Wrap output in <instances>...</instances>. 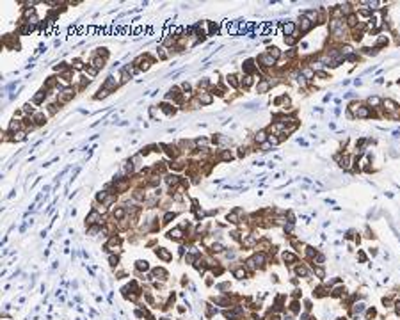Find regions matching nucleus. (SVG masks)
Listing matches in <instances>:
<instances>
[{
	"label": "nucleus",
	"instance_id": "1",
	"mask_svg": "<svg viewBox=\"0 0 400 320\" xmlns=\"http://www.w3.org/2000/svg\"><path fill=\"white\" fill-rule=\"evenodd\" d=\"M258 62H260V66H263V68H270V66L276 64V59L270 57V55L265 52V53H260V55H258Z\"/></svg>",
	"mask_w": 400,
	"mask_h": 320
},
{
	"label": "nucleus",
	"instance_id": "2",
	"mask_svg": "<svg viewBox=\"0 0 400 320\" xmlns=\"http://www.w3.org/2000/svg\"><path fill=\"white\" fill-rule=\"evenodd\" d=\"M382 107H384V110H386V116H390V114L397 112L400 107L397 105V102H393L390 98H386V100H382Z\"/></svg>",
	"mask_w": 400,
	"mask_h": 320
},
{
	"label": "nucleus",
	"instance_id": "3",
	"mask_svg": "<svg viewBox=\"0 0 400 320\" xmlns=\"http://www.w3.org/2000/svg\"><path fill=\"white\" fill-rule=\"evenodd\" d=\"M197 102L201 105H210L214 102V96L212 93H206V91H197Z\"/></svg>",
	"mask_w": 400,
	"mask_h": 320
},
{
	"label": "nucleus",
	"instance_id": "4",
	"mask_svg": "<svg viewBox=\"0 0 400 320\" xmlns=\"http://www.w3.org/2000/svg\"><path fill=\"white\" fill-rule=\"evenodd\" d=\"M372 116V110H370V107L366 105H359L358 112H356V117H361V119H365V117H370Z\"/></svg>",
	"mask_w": 400,
	"mask_h": 320
},
{
	"label": "nucleus",
	"instance_id": "5",
	"mask_svg": "<svg viewBox=\"0 0 400 320\" xmlns=\"http://www.w3.org/2000/svg\"><path fill=\"white\" fill-rule=\"evenodd\" d=\"M299 27H301V32H302V34H306V32H309L311 29H313V21H309L308 18L302 16V20H301V23H299Z\"/></svg>",
	"mask_w": 400,
	"mask_h": 320
},
{
	"label": "nucleus",
	"instance_id": "6",
	"mask_svg": "<svg viewBox=\"0 0 400 320\" xmlns=\"http://www.w3.org/2000/svg\"><path fill=\"white\" fill-rule=\"evenodd\" d=\"M270 85H272V82H270V80H265V78H261V80H258L256 91H258V93H267Z\"/></svg>",
	"mask_w": 400,
	"mask_h": 320
},
{
	"label": "nucleus",
	"instance_id": "7",
	"mask_svg": "<svg viewBox=\"0 0 400 320\" xmlns=\"http://www.w3.org/2000/svg\"><path fill=\"white\" fill-rule=\"evenodd\" d=\"M283 32H285V38H288V36H295V23L286 21V23L283 25Z\"/></svg>",
	"mask_w": 400,
	"mask_h": 320
},
{
	"label": "nucleus",
	"instance_id": "8",
	"mask_svg": "<svg viewBox=\"0 0 400 320\" xmlns=\"http://www.w3.org/2000/svg\"><path fill=\"white\" fill-rule=\"evenodd\" d=\"M117 84L119 82H117L114 77H109V78L105 80V84H103V89H105V91H114V89L117 87Z\"/></svg>",
	"mask_w": 400,
	"mask_h": 320
},
{
	"label": "nucleus",
	"instance_id": "9",
	"mask_svg": "<svg viewBox=\"0 0 400 320\" xmlns=\"http://www.w3.org/2000/svg\"><path fill=\"white\" fill-rule=\"evenodd\" d=\"M240 215H242V210L238 208V210H235V212H231V214H228V221L229 222H233V224H236V222H240Z\"/></svg>",
	"mask_w": 400,
	"mask_h": 320
},
{
	"label": "nucleus",
	"instance_id": "10",
	"mask_svg": "<svg viewBox=\"0 0 400 320\" xmlns=\"http://www.w3.org/2000/svg\"><path fill=\"white\" fill-rule=\"evenodd\" d=\"M103 57H100V55H92V59H91V64L92 68H96V70H100V68H103Z\"/></svg>",
	"mask_w": 400,
	"mask_h": 320
},
{
	"label": "nucleus",
	"instance_id": "11",
	"mask_svg": "<svg viewBox=\"0 0 400 320\" xmlns=\"http://www.w3.org/2000/svg\"><path fill=\"white\" fill-rule=\"evenodd\" d=\"M253 260H254L256 267H263V265H265V261H267V256H265V253H258V254H254V256H253Z\"/></svg>",
	"mask_w": 400,
	"mask_h": 320
},
{
	"label": "nucleus",
	"instance_id": "12",
	"mask_svg": "<svg viewBox=\"0 0 400 320\" xmlns=\"http://www.w3.org/2000/svg\"><path fill=\"white\" fill-rule=\"evenodd\" d=\"M368 105L370 109H379V107H382V100L379 96H372V98H368Z\"/></svg>",
	"mask_w": 400,
	"mask_h": 320
},
{
	"label": "nucleus",
	"instance_id": "13",
	"mask_svg": "<svg viewBox=\"0 0 400 320\" xmlns=\"http://www.w3.org/2000/svg\"><path fill=\"white\" fill-rule=\"evenodd\" d=\"M254 141H256L258 144H265L267 141H268V137H267V132H265V130H260V132L254 135Z\"/></svg>",
	"mask_w": 400,
	"mask_h": 320
},
{
	"label": "nucleus",
	"instance_id": "14",
	"mask_svg": "<svg viewBox=\"0 0 400 320\" xmlns=\"http://www.w3.org/2000/svg\"><path fill=\"white\" fill-rule=\"evenodd\" d=\"M338 164H340V167H343V169H349V167H350V156H349V155L340 156V158H338Z\"/></svg>",
	"mask_w": 400,
	"mask_h": 320
},
{
	"label": "nucleus",
	"instance_id": "15",
	"mask_svg": "<svg viewBox=\"0 0 400 320\" xmlns=\"http://www.w3.org/2000/svg\"><path fill=\"white\" fill-rule=\"evenodd\" d=\"M226 82H228V85H231V87H238V85H240L236 75H228V77H226Z\"/></svg>",
	"mask_w": 400,
	"mask_h": 320
},
{
	"label": "nucleus",
	"instance_id": "16",
	"mask_svg": "<svg viewBox=\"0 0 400 320\" xmlns=\"http://www.w3.org/2000/svg\"><path fill=\"white\" fill-rule=\"evenodd\" d=\"M301 77H302V78H313V77H315V71H313V70H311V68H302V70H301Z\"/></svg>",
	"mask_w": 400,
	"mask_h": 320
},
{
	"label": "nucleus",
	"instance_id": "17",
	"mask_svg": "<svg viewBox=\"0 0 400 320\" xmlns=\"http://www.w3.org/2000/svg\"><path fill=\"white\" fill-rule=\"evenodd\" d=\"M155 253H157V256H160V258L165 260V261H167V260H171V254H169V253H167V251H165L164 247H158L157 251H155Z\"/></svg>",
	"mask_w": 400,
	"mask_h": 320
},
{
	"label": "nucleus",
	"instance_id": "18",
	"mask_svg": "<svg viewBox=\"0 0 400 320\" xmlns=\"http://www.w3.org/2000/svg\"><path fill=\"white\" fill-rule=\"evenodd\" d=\"M267 53L270 55V57H274V59H279V55H281V52H279V48H276V46H268L267 48Z\"/></svg>",
	"mask_w": 400,
	"mask_h": 320
},
{
	"label": "nucleus",
	"instance_id": "19",
	"mask_svg": "<svg viewBox=\"0 0 400 320\" xmlns=\"http://www.w3.org/2000/svg\"><path fill=\"white\" fill-rule=\"evenodd\" d=\"M345 23H347L349 27H356V25H358V16H356L354 13H350L349 16H347V21H345Z\"/></svg>",
	"mask_w": 400,
	"mask_h": 320
},
{
	"label": "nucleus",
	"instance_id": "20",
	"mask_svg": "<svg viewBox=\"0 0 400 320\" xmlns=\"http://www.w3.org/2000/svg\"><path fill=\"white\" fill-rule=\"evenodd\" d=\"M107 249H109V251H117V249H119V238H112V240L107 244Z\"/></svg>",
	"mask_w": 400,
	"mask_h": 320
},
{
	"label": "nucleus",
	"instance_id": "21",
	"mask_svg": "<svg viewBox=\"0 0 400 320\" xmlns=\"http://www.w3.org/2000/svg\"><path fill=\"white\" fill-rule=\"evenodd\" d=\"M283 260H285L286 263H295V261H297V256L292 254V253H283Z\"/></svg>",
	"mask_w": 400,
	"mask_h": 320
},
{
	"label": "nucleus",
	"instance_id": "22",
	"mask_svg": "<svg viewBox=\"0 0 400 320\" xmlns=\"http://www.w3.org/2000/svg\"><path fill=\"white\" fill-rule=\"evenodd\" d=\"M242 242H244V246L251 247V246H254V244H256V238L253 237V235H247L246 238H242Z\"/></svg>",
	"mask_w": 400,
	"mask_h": 320
},
{
	"label": "nucleus",
	"instance_id": "23",
	"mask_svg": "<svg viewBox=\"0 0 400 320\" xmlns=\"http://www.w3.org/2000/svg\"><path fill=\"white\" fill-rule=\"evenodd\" d=\"M169 238H173V240H180V238H182V229L176 228V229H173V231H169Z\"/></svg>",
	"mask_w": 400,
	"mask_h": 320
},
{
	"label": "nucleus",
	"instance_id": "24",
	"mask_svg": "<svg viewBox=\"0 0 400 320\" xmlns=\"http://www.w3.org/2000/svg\"><path fill=\"white\" fill-rule=\"evenodd\" d=\"M363 310H365V304H363V302H358V304H354V308H352V315L356 317L359 313H363Z\"/></svg>",
	"mask_w": 400,
	"mask_h": 320
},
{
	"label": "nucleus",
	"instance_id": "25",
	"mask_svg": "<svg viewBox=\"0 0 400 320\" xmlns=\"http://www.w3.org/2000/svg\"><path fill=\"white\" fill-rule=\"evenodd\" d=\"M221 31V25L219 23H215V21H210V36H214V34H217V32Z\"/></svg>",
	"mask_w": 400,
	"mask_h": 320
},
{
	"label": "nucleus",
	"instance_id": "26",
	"mask_svg": "<svg viewBox=\"0 0 400 320\" xmlns=\"http://www.w3.org/2000/svg\"><path fill=\"white\" fill-rule=\"evenodd\" d=\"M242 85H244V87H251V85H253V77H251V75H246V77H244V78H242Z\"/></svg>",
	"mask_w": 400,
	"mask_h": 320
},
{
	"label": "nucleus",
	"instance_id": "27",
	"mask_svg": "<svg viewBox=\"0 0 400 320\" xmlns=\"http://www.w3.org/2000/svg\"><path fill=\"white\" fill-rule=\"evenodd\" d=\"M295 274H297V276H301V278H306V276H308V268L301 265V267L295 268Z\"/></svg>",
	"mask_w": 400,
	"mask_h": 320
},
{
	"label": "nucleus",
	"instance_id": "28",
	"mask_svg": "<svg viewBox=\"0 0 400 320\" xmlns=\"http://www.w3.org/2000/svg\"><path fill=\"white\" fill-rule=\"evenodd\" d=\"M100 221V214L94 210V212H91V215L87 217V222H98Z\"/></svg>",
	"mask_w": 400,
	"mask_h": 320
},
{
	"label": "nucleus",
	"instance_id": "29",
	"mask_svg": "<svg viewBox=\"0 0 400 320\" xmlns=\"http://www.w3.org/2000/svg\"><path fill=\"white\" fill-rule=\"evenodd\" d=\"M135 267L139 268V270H148V267H150V265H148V261H146V260H139V261L135 263Z\"/></svg>",
	"mask_w": 400,
	"mask_h": 320
},
{
	"label": "nucleus",
	"instance_id": "30",
	"mask_svg": "<svg viewBox=\"0 0 400 320\" xmlns=\"http://www.w3.org/2000/svg\"><path fill=\"white\" fill-rule=\"evenodd\" d=\"M14 137H13V141H23V139H25V137H27V135H25V132H14Z\"/></svg>",
	"mask_w": 400,
	"mask_h": 320
},
{
	"label": "nucleus",
	"instance_id": "31",
	"mask_svg": "<svg viewBox=\"0 0 400 320\" xmlns=\"http://www.w3.org/2000/svg\"><path fill=\"white\" fill-rule=\"evenodd\" d=\"M144 61V57H139V59H135V62L133 64H139V62H142ZM150 68V62H144V64H141V70H148Z\"/></svg>",
	"mask_w": 400,
	"mask_h": 320
},
{
	"label": "nucleus",
	"instance_id": "32",
	"mask_svg": "<svg viewBox=\"0 0 400 320\" xmlns=\"http://www.w3.org/2000/svg\"><path fill=\"white\" fill-rule=\"evenodd\" d=\"M160 109H162L165 114H173V112H175V109H171V105H167V103H162V105H160Z\"/></svg>",
	"mask_w": 400,
	"mask_h": 320
},
{
	"label": "nucleus",
	"instance_id": "33",
	"mask_svg": "<svg viewBox=\"0 0 400 320\" xmlns=\"http://www.w3.org/2000/svg\"><path fill=\"white\" fill-rule=\"evenodd\" d=\"M153 274H155V276H157V278H158V276H160V278H162V279H164L165 276H167V274H165V270H164V268H155V270H153Z\"/></svg>",
	"mask_w": 400,
	"mask_h": 320
},
{
	"label": "nucleus",
	"instance_id": "34",
	"mask_svg": "<svg viewBox=\"0 0 400 320\" xmlns=\"http://www.w3.org/2000/svg\"><path fill=\"white\" fill-rule=\"evenodd\" d=\"M235 278H238V279L246 278V270H244V268H236V270H235Z\"/></svg>",
	"mask_w": 400,
	"mask_h": 320
},
{
	"label": "nucleus",
	"instance_id": "35",
	"mask_svg": "<svg viewBox=\"0 0 400 320\" xmlns=\"http://www.w3.org/2000/svg\"><path fill=\"white\" fill-rule=\"evenodd\" d=\"M114 217H116V219H123V217H124V210H123V208H117V210L114 212Z\"/></svg>",
	"mask_w": 400,
	"mask_h": 320
},
{
	"label": "nucleus",
	"instance_id": "36",
	"mask_svg": "<svg viewBox=\"0 0 400 320\" xmlns=\"http://www.w3.org/2000/svg\"><path fill=\"white\" fill-rule=\"evenodd\" d=\"M212 251H214V253H221V251H224V246H222V244H214V246H212Z\"/></svg>",
	"mask_w": 400,
	"mask_h": 320
},
{
	"label": "nucleus",
	"instance_id": "37",
	"mask_svg": "<svg viewBox=\"0 0 400 320\" xmlns=\"http://www.w3.org/2000/svg\"><path fill=\"white\" fill-rule=\"evenodd\" d=\"M324 254H317L315 258H313V263H317V265H320V263H324Z\"/></svg>",
	"mask_w": 400,
	"mask_h": 320
},
{
	"label": "nucleus",
	"instance_id": "38",
	"mask_svg": "<svg viewBox=\"0 0 400 320\" xmlns=\"http://www.w3.org/2000/svg\"><path fill=\"white\" fill-rule=\"evenodd\" d=\"M34 119H36V123H38V124H43V123H45V116H43V114H36V116H34Z\"/></svg>",
	"mask_w": 400,
	"mask_h": 320
},
{
	"label": "nucleus",
	"instance_id": "39",
	"mask_svg": "<svg viewBox=\"0 0 400 320\" xmlns=\"http://www.w3.org/2000/svg\"><path fill=\"white\" fill-rule=\"evenodd\" d=\"M43 98H45V93H39V94H36V96H34V103H39V102H43Z\"/></svg>",
	"mask_w": 400,
	"mask_h": 320
},
{
	"label": "nucleus",
	"instance_id": "40",
	"mask_svg": "<svg viewBox=\"0 0 400 320\" xmlns=\"http://www.w3.org/2000/svg\"><path fill=\"white\" fill-rule=\"evenodd\" d=\"M167 183H169V185H176V183H178V176H169V178H167Z\"/></svg>",
	"mask_w": 400,
	"mask_h": 320
},
{
	"label": "nucleus",
	"instance_id": "41",
	"mask_svg": "<svg viewBox=\"0 0 400 320\" xmlns=\"http://www.w3.org/2000/svg\"><path fill=\"white\" fill-rule=\"evenodd\" d=\"M221 158H222V160H226V162H228V160H231V158H233V155H231V153H229V151H224V153H222V155H221Z\"/></svg>",
	"mask_w": 400,
	"mask_h": 320
},
{
	"label": "nucleus",
	"instance_id": "42",
	"mask_svg": "<svg viewBox=\"0 0 400 320\" xmlns=\"http://www.w3.org/2000/svg\"><path fill=\"white\" fill-rule=\"evenodd\" d=\"M343 292H345L343 288H334V290H333V297H340Z\"/></svg>",
	"mask_w": 400,
	"mask_h": 320
},
{
	"label": "nucleus",
	"instance_id": "43",
	"mask_svg": "<svg viewBox=\"0 0 400 320\" xmlns=\"http://www.w3.org/2000/svg\"><path fill=\"white\" fill-rule=\"evenodd\" d=\"M285 43H286V45H295V38H294V36H288V38H285Z\"/></svg>",
	"mask_w": 400,
	"mask_h": 320
},
{
	"label": "nucleus",
	"instance_id": "44",
	"mask_svg": "<svg viewBox=\"0 0 400 320\" xmlns=\"http://www.w3.org/2000/svg\"><path fill=\"white\" fill-rule=\"evenodd\" d=\"M171 219H175V214H171V212H167V214H165V217H164V222H169Z\"/></svg>",
	"mask_w": 400,
	"mask_h": 320
},
{
	"label": "nucleus",
	"instance_id": "45",
	"mask_svg": "<svg viewBox=\"0 0 400 320\" xmlns=\"http://www.w3.org/2000/svg\"><path fill=\"white\" fill-rule=\"evenodd\" d=\"M290 310L294 311V313H295V311H299V302H295V300H294V302L290 304Z\"/></svg>",
	"mask_w": 400,
	"mask_h": 320
},
{
	"label": "nucleus",
	"instance_id": "46",
	"mask_svg": "<svg viewBox=\"0 0 400 320\" xmlns=\"http://www.w3.org/2000/svg\"><path fill=\"white\" fill-rule=\"evenodd\" d=\"M107 94H109V91H105V89H102V91H100V93L96 94V98H98V100H100V98H105V96H107Z\"/></svg>",
	"mask_w": 400,
	"mask_h": 320
},
{
	"label": "nucleus",
	"instance_id": "47",
	"mask_svg": "<svg viewBox=\"0 0 400 320\" xmlns=\"http://www.w3.org/2000/svg\"><path fill=\"white\" fill-rule=\"evenodd\" d=\"M315 272H317V276H318V278H324V268L317 267V268H315Z\"/></svg>",
	"mask_w": 400,
	"mask_h": 320
},
{
	"label": "nucleus",
	"instance_id": "48",
	"mask_svg": "<svg viewBox=\"0 0 400 320\" xmlns=\"http://www.w3.org/2000/svg\"><path fill=\"white\" fill-rule=\"evenodd\" d=\"M366 317H368V318H373V317H375V310H373V308L368 310V311H366Z\"/></svg>",
	"mask_w": 400,
	"mask_h": 320
},
{
	"label": "nucleus",
	"instance_id": "49",
	"mask_svg": "<svg viewBox=\"0 0 400 320\" xmlns=\"http://www.w3.org/2000/svg\"><path fill=\"white\" fill-rule=\"evenodd\" d=\"M107 199V194L105 192H98V201H105Z\"/></svg>",
	"mask_w": 400,
	"mask_h": 320
},
{
	"label": "nucleus",
	"instance_id": "50",
	"mask_svg": "<svg viewBox=\"0 0 400 320\" xmlns=\"http://www.w3.org/2000/svg\"><path fill=\"white\" fill-rule=\"evenodd\" d=\"M182 89H185V91H190V84H187V82H185L183 85H182Z\"/></svg>",
	"mask_w": 400,
	"mask_h": 320
},
{
	"label": "nucleus",
	"instance_id": "51",
	"mask_svg": "<svg viewBox=\"0 0 400 320\" xmlns=\"http://www.w3.org/2000/svg\"><path fill=\"white\" fill-rule=\"evenodd\" d=\"M23 110H25V112H32V110H34V109H32L31 105L27 103V105H25V109H23Z\"/></svg>",
	"mask_w": 400,
	"mask_h": 320
},
{
	"label": "nucleus",
	"instance_id": "52",
	"mask_svg": "<svg viewBox=\"0 0 400 320\" xmlns=\"http://www.w3.org/2000/svg\"><path fill=\"white\" fill-rule=\"evenodd\" d=\"M110 265H117V258H114V256H110Z\"/></svg>",
	"mask_w": 400,
	"mask_h": 320
},
{
	"label": "nucleus",
	"instance_id": "53",
	"mask_svg": "<svg viewBox=\"0 0 400 320\" xmlns=\"http://www.w3.org/2000/svg\"><path fill=\"white\" fill-rule=\"evenodd\" d=\"M68 32H70V34H75V32H77V27H73V25H71V27L68 29Z\"/></svg>",
	"mask_w": 400,
	"mask_h": 320
},
{
	"label": "nucleus",
	"instance_id": "54",
	"mask_svg": "<svg viewBox=\"0 0 400 320\" xmlns=\"http://www.w3.org/2000/svg\"><path fill=\"white\" fill-rule=\"evenodd\" d=\"M395 306H397V313H398V315H400V302H397V304H395Z\"/></svg>",
	"mask_w": 400,
	"mask_h": 320
},
{
	"label": "nucleus",
	"instance_id": "55",
	"mask_svg": "<svg viewBox=\"0 0 400 320\" xmlns=\"http://www.w3.org/2000/svg\"><path fill=\"white\" fill-rule=\"evenodd\" d=\"M285 320H292V317H285Z\"/></svg>",
	"mask_w": 400,
	"mask_h": 320
}]
</instances>
